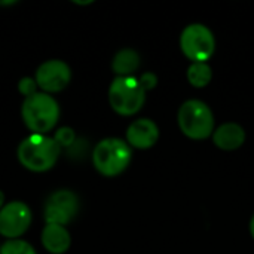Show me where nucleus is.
Wrapping results in <instances>:
<instances>
[{"label": "nucleus", "instance_id": "obj_1", "mask_svg": "<svg viewBox=\"0 0 254 254\" xmlns=\"http://www.w3.org/2000/svg\"><path fill=\"white\" fill-rule=\"evenodd\" d=\"M61 152L52 135L28 134L19 141L16 158L25 170L31 173H46L55 167Z\"/></svg>", "mask_w": 254, "mask_h": 254}, {"label": "nucleus", "instance_id": "obj_2", "mask_svg": "<svg viewBox=\"0 0 254 254\" xmlns=\"http://www.w3.org/2000/svg\"><path fill=\"white\" fill-rule=\"evenodd\" d=\"M61 110L54 95L45 92H36L34 95L24 98L21 104V119L30 134H46L55 129Z\"/></svg>", "mask_w": 254, "mask_h": 254}, {"label": "nucleus", "instance_id": "obj_3", "mask_svg": "<svg viewBox=\"0 0 254 254\" xmlns=\"http://www.w3.org/2000/svg\"><path fill=\"white\" fill-rule=\"evenodd\" d=\"M91 159L98 174L112 179L118 177L129 167L132 159V149L124 138L107 137L95 144L91 153Z\"/></svg>", "mask_w": 254, "mask_h": 254}, {"label": "nucleus", "instance_id": "obj_4", "mask_svg": "<svg viewBox=\"0 0 254 254\" xmlns=\"http://www.w3.org/2000/svg\"><path fill=\"white\" fill-rule=\"evenodd\" d=\"M109 104L121 116H132L146 103V91L135 76L115 77L107 91Z\"/></svg>", "mask_w": 254, "mask_h": 254}, {"label": "nucleus", "instance_id": "obj_5", "mask_svg": "<svg viewBox=\"0 0 254 254\" xmlns=\"http://www.w3.org/2000/svg\"><path fill=\"white\" fill-rule=\"evenodd\" d=\"M180 131L192 140H205L214 132V116L201 100L185 101L177 113Z\"/></svg>", "mask_w": 254, "mask_h": 254}, {"label": "nucleus", "instance_id": "obj_6", "mask_svg": "<svg viewBox=\"0 0 254 254\" xmlns=\"http://www.w3.org/2000/svg\"><path fill=\"white\" fill-rule=\"evenodd\" d=\"M180 49L192 63H207L216 49L213 31L199 22L189 24L180 34Z\"/></svg>", "mask_w": 254, "mask_h": 254}, {"label": "nucleus", "instance_id": "obj_7", "mask_svg": "<svg viewBox=\"0 0 254 254\" xmlns=\"http://www.w3.org/2000/svg\"><path fill=\"white\" fill-rule=\"evenodd\" d=\"M80 208L79 196L70 189L54 190L43 207V219L46 225L67 226L74 220Z\"/></svg>", "mask_w": 254, "mask_h": 254}, {"label": "nucleus", "instance_id": "obj_8", "mask_svg": "<svg viewBox=\"0 0 254 254\" xmlns=\"http://www.w3.org/2000/svg\"><path fill=\"white\" fill-rule=\"evenodd\" d=\"M34 80L40 92L45 94H58L65 89L71 82V68L70 65L58 58L43 61L34 73Z\"/></svg>", "mask_w": 254, "mask_h": 254}, {"label": "nucleus", "instance_id": "obj_9", "mask_svg": "<svg viewBox=\"0 0 254 254\" xmlns=\"http://www.w3.org/2000/svg\"><path fill=\"white\" fill-rule=\"evenodd\" d=\"M31 222V210L24 201L6 202L0 210V235L6 240H18L28 231Z\"/></svg>", "mask_w": 254, "mask_h": 254}, {"label": "nucleus", "instance_id": "obj_10", "mask_svg": "<svg viewBox=\"0 0 254 254\" xmlns=\"http://www.w3.org/2000/svg\"><path fill=\"white\" fill-rule=\"evenodd\" d=\"M158 138H159V128L149 118H140L132 121L128 125L125 134V141L128 143V146L131 149L134 147L140 150L153 147Z\"/></svg>", "mask_w": 254, "mask_h": 254}, {"label": "nucleus", "instance_id": "obj_11", "mask_svg": "<svg viewBox=\"0 0 254 254\" xmlns=\"http://www.w3.org/2000/svg\"><path fill=\"white\" fill-rule=\"evenodd\" d=\"M40 243L43 249L51 254H64L70 250L71 234L67 226L61 225H46L40 234Z\"/></svg>", "mask_w": 254, "mask_h": 254}, {"label": "nucleus", "instance_id": "obj_12", "mask_svg": "<svg viewBox=\"0 0 254 254\" xmlns=\"http://www.w3.org/2000/svg\"><path fill=\"white\" fill-rule=\"evenodd\" d=\"M246 141V131L240 124L226 122L214 129L213 143L222 150H237Z\"/></svg>", "mask_w": 254, "mask_h": 254}, {"label": "nucleus", "instance_id": "obj_13", "mask_svg": "<svg viewBox=\"0 0 254 254\" xmlns=\"http://www.w3.org/2000/svg\"><path fill=\"white\" fill-rule=\"evenodd\" d=\"M140 67V54L132 48H124L118 51L112 60V71L116 77L134 76Z\"/></svg>", "mask_w": 254, "mask_h": 254}, {"label": "nucleus", "instance_id": "obj_14", "mask_svg": "<svg viewBox=\"0 0 254 254\" xmlns=\"http://www.w3.org/2000/svg\"><path fill=\"white\" fill-rule=\"evenodd\" d=\"M213 71L208 63H192L188 68V80L193 88H204L211 82Z\"/></svg>", "mask_w": 254, "mask_h": 254}, {"label": "nucleus", "instance_id": "obj_15", "mask_svg": "<svg viewBox=\"0 0 254 254\" xmlns=\"http://www.w3.org/2000/svg\"><path fill=\"white\" fill-rule=\"evenodd\" d=\"M0 254H37L34 247L25 240H6L1 247Z\"/></svg>", "mask_w": 254, "mask_h": 254}, {"label": "nucleus", "instance_id": "obj_16", "mask_svg": "<svg viewBox=\"0 0 254 254\" xmlns=\"http://www.w3.org/2000/svg\"><path fill=\"white\" fill-rule=\"evenodd\" d=\"M52 138L55 140V143L60 146L61 150H68L77 141V135H76L74 129L70 128V127H60V128H57L54 135H52Z\"/></svg>", "mask_w": 254, "mask_h": 254}, {"label": "nucleus", "instance_id": "obj_17", "mask_svg": "<svg viewBox=\"0 0 254 254\" xmlns=\"http://www.w3.org/2000/svg\"><path fill=\"white\" fill-rule=\"evenodd\" d=\"M18 92L22 95V98H28V97L34 95L36 92H39V88H37L34 77H31V76L21 77L18 80Z\"/></svg>", "mask_w": 254, "mask_h": 254}, {"label": "nucleus", "instance_id": "obj_18", "mask_svg": "<svg viewBox=\"0 0 254 254\" xmlns=\"http://www.w3.org/2000/svg\"><path fill=\"white\" fill-rule=\"evenodd\" d=\"M138 82H140V85L143 86V89L147 92V91L153 89V88L158 85V77H156V74H155V73H152V71H146V73H143V74L138 77Z\"/></svg>", "mask_w": 254, "mask_h": 254}, {"label": "nucleus", "instance_id": "obj_19", "mask_svg": "<svg viewBox=\"0 0 254 254\" xmlns=\"http://www.w3.org/2000/svg\"><path fill=\"white\" fill-rule=\"evenodd\" d=\"M4 204H6V198H4V193L0 190V210L4 207Z\"/></svg>", "mask_w": 254, "mask_h": 254}, {"label": "nucleus", "instance_id": "obj_20", "mask_svg": "<svg viewBox=\"0 0 254 254\" xmlns=\"http://www.w3.org/2000/svg\"><path fill=\"white\" fill-rule=\"evenodd\" d=\"M73 3L74 4H92L94 1L92 0H88V1H76V0H73Z\"/></svg>", "mask_w": 254, "mask_h": 254}, {"label": "nucleus", "instance_id": "obj_21", "mask_svg": "<svg viewBox=\"0 0 254 254\" xmlns=\"http://www.w3.org/2000/svg\"><path fill=\"white\" fill-rule=\"evenodd\" d=\"M250 232H252V237L254 238V216L252 217V220H250Z\"/></svg>", "mask_w": 254, "mask_h": 254}, {"label": "nucleus", "instance_id": "obj_22", "mask_svg": "<svg viewBox=\"0 0 254 254\" xmlns=\"http://www.w3.org/2000/svg\"><path fill=\"white\" fill-rule=\"evenodd\" d=\"M15 1H12V0H9V1H0V6H10V4H13Z\"/></svg>", "mask_w": 254, "mask_h": 254}]
</instances>
